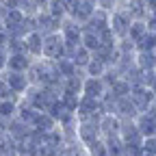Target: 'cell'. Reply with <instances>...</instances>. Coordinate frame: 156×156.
I'll return each mask as SVG.
<instances>
[{
	"instance_id": "836d02e7",
	"label": "cell",
	"mask_w": 156,
	"mask_h": 156,
	"mask_svg": "<svg viewBox=\"0 0 156 156\" xmlns=\"http://www.w3.org/2000/svg\"><path fill=\"white\" fill-rule=\"evenodd\" d=\"M76 156H89V154H87V150H85V147H83V150H80V152H78V154H76Z\"/></svg>"
},
{
	"instance_id": "2e32d148",
	"label": "cell",
	"mask_w": 156,
	"mask_h": 156,
	"mask_svg": "<svg viewBox=\"0 0 156 156\" xmlns=\"http://www.w3.org/2000/svg\"><path fill=\"white\" fill-rule=\"evenodd\" d=\"M132 20H145L147 17V2L145 0H126V2L122 5Z\"/></svg>"
},
{
	"instance_id": "4dcf8cb0",
	"label": "cell",
	"mask_w": 156,
	"mask_h": 156,
	"mask_svg": "<svg viewBox=\"0 0 156 156\" xmlns=\"http://www.w3.org/2000/svg\"><path fill=\"white\" fill-rule=\"evenodd\" d=\"M145 2H147V15L156 13V0H145Z\"/></svg>"
},
{
	"instance_id": "7402d4cb",
	"label": "cell",
	"mask_w": 156,
	"mask_h": 156,
	"mask_svg": "<svg viewBox=\"0 0 156 156\" xmlns=\"http://www.w3.org/2000/svg\"><path fill=\"white\" fill-rule=\"evenodd\" d=\"M80 46L93 54L95 50H100V46H102V44H100V35H95V33H91V30H83V41H80Z\"/></svg>"
},
{
	"instance_id": "603a6c76",
	"label": "cell",
	"mask_w": 156,
	"mask_h": 156,
	"mask_svg": "<svg viewBox=\"0 0 156 156\" xmlns=\"http://www.w3.org/2000/svg\"><path fill=\"white\" fill-rule=\"evenodd\" d=\"M106 65L104 63H100V61H95V58H91L89 61V65L83 69L85 72V78H102L104 74H106Z\"/></svg>"
},
{
	"instance_id": "4316f807",
	"label": "cell",
	"mask_w": 156,
	"mask_h": 156,
	"mask_svg": "<svg viewBox=\"0 0 156 156\" xmlns=\"http://www.w3.org/2000/svg\"><path fill=\"white\" fill-rule=\"evenodd\" d=\"M117 7H119V2H117V0H98V2H95V9L106 11V13H113Z\"/></svg>"
},
{
	"instance_id": "3957f363",
	"label": "cell",
	"mask_w": 156,
	"mask_h": 156,
	"mask_svg": "<svg viewBox=\"0 0 156 156\" xmlns=\"http://www.w3.org/2000/svg\"><path fill=\"white\" fill-rule=\"evenodd\" d=\"M61 37L65 41V48H67V54L72 50H76L83 41V26H78L76 22H72L69 17H65L61 22Z\"/></svg>"
},
{
	"instance_id": "ba28073f",
	"label": "cell",
	"mask_w": 156,
	"mask_h": 156,
	"mask_svg": "<svg viewBox=\"0 0 156 156\" xmlns=\"http://www.w3.org/2000/svg\"><path fill=\"white\" fill-rule=\"evenodd\" d=\"M24 52L37 61V58H44V35L41 33H28L24 37Z\"/></svg>"
},
{
	"instance_id": "cb8c5ba5",
	"label": "cell",
	"mask_w": 156,
	"mask_h": 156,
	"mask_svg": "<svg viewBox=\"0 0 156 156\" xmlns=\"http://www.w3.org/2000/svg\"><path fill=\"white\" fill-rule=\"evenodd\" d=\"M85 150H87V154H89V156H108V150H106L104 139H98V141H93V143L85 145Z\"/></svg>"
},
{
	"instance_id": "6da1fadb",
	"label": "cell",
	"mask_w": 156,
	"mask_h": 156,
	"mask_svg": "<svg viewBox=\"0 0 156 156\" xmlns=\"http://www.w3.org/2000/svg\"><path fill=\"white\" fill-rule=\"evenodd\" d=\"M130 24H132V17H130V13H128L124 7H117V9L111 13L108 28H111V33L117 37V41L128 37V28H130Z\"/></svg>"
},
{
	"instance_id": "5b68a950",
	"label": "cell",
	"mask_w": 156,
	"mask_h": 156,
	"mask_svg": "<svg viewBox=\"0 0 156 156\" xmlns=\"http://www.w3.org/2000/svg\"><path fill=\"white\" fill-rule=\"evenodd\" d=\"M130 100L134 102V106L139 108V113H147V108L152 106V102L156 100V95L152 89L143 87V85H134L130 89Z\"/></svg>"
},
{
	"instance_id": "8992f818",
	"label": "cell",
	"mask_w": 156,
	"mask_h": 156,
	"mask_svg": "<svg viewBox=\"0 0 156 156\" xmlns=\"http://www.w3.org/2000/svg\"><path fill=\"white\" fill-rule=\"evenodd\" d=\"M76 136H78V141L83 145H89V143H93L98 139H102L100 136V122H78Z\"/></svg>"
},
{
	"instance_id": "4fadbf2b",
	"label": "cell",
	"mask_w": 156,
	"mask_h": 156,
	"mask_svg": "<svg viewBox=\"0 0 156 156\" xmlns=\"http://www.w3.org/2000/svg\"><path fill=\"white\" fill-rule=\"evenodd\" d=\"M119 139H122L124 145H143V136H141V132H139L134 122H122Z\"/></svg>"
},
{
	"instance_id": "e575fe53",
	"label": "cell",
	"mask_w": 156,
	"mask_h": 156,
	"mask_svg": "<svg viewBox=\"0 0 156 156\" xmlns=\"http://www.w3.org/2000/svg\"><path fill=\"white\" fill-rule=\"evenodd\" d=\"M83 2H89V5H95V2H98V0H83Z\"/></svg>"
},
{
	"instance_id": "7a4b0ae2",
	"label": "cell",
	"mask_w": 156,
	"mask_h": 156,
	"mask_svg": "<svg viewBox=\"0 0 156 156\" xmlns=\"http://www.w3.org/2000/svg\"><path fill=\"white\" fill-rule=\"evenodd\" d=\"M67 56V48H65V41L61 33H52V35H46L44 37V58L48 61H58V58Z\"/></svg>"
},
{
	"instance_id": "277c9868",
	"label": "cell",
	"mask_w": 156,
	"mask_h": 156,
	"mask_svg": "<svg viewBox=\"0 0 156 156\" xmlns=\"http://www.w3.org/2000/svg\"><path fill=\"white\" fill-rule=\"evenodd\" d=\"M0 78L7 83V87L11 89L13 95L17 98H22L28 89H30V80H28V76L22 74V72H11V69H5L2 74H0Z\"/></svg>"
},
{
	"instance_id": "5bb4252c",
	"label": "cell",
	"mask_w": 156,
	"mask_h": 156,
	"mask_svg": "<svg viewBox=\"0 0 156 156\" xmlns=\"http://www.w3.org/2000/svg\"><path fill=\"white\" fill-rule=\"evenodd\" d=\"M33 65V58L26 54V52H17V54H7V67L5 69H11V72H22L26 74Z\"/></svg>"
},
{
	"instance_id": "f546056e",
	"label": "cell",
	"mask_w": 156,
	"mask_h": 156,
	"mask_svg": "<svg viewBox=\"0 0 156 156\" xmlns=\"http://www.w3.org/2000/svg\"><path fill=\"white\" fill-rule=\"evenodd\" d=\"M145 24H147V33L156 35V13H150V15L145 17Z\"/></svg>"
},
{
	"instance_id": "9c48e42d",
	"label": "cell",
	"mask_w": 156,
	"mask_h": 156,
	"mask_svg": "<svg viewBox=\"0 0 156 156\" xmlns=\"http://www.w3.org/2000/svg\"><path fill=\"white\" fill-rule=\"evenodd\" d=\"M35 22H37V33H41L44 37L46 35H52V33H61V20L52 17L48 11H41L35 15Z\"/></svg>"
},
{
	"instance_id": "ffe728a7",
	"label": "cell",
	"mask_w": 156,
	"mask_h": 156,
	"mask_svg": "<svg viewBox=\"0 0 156 156\" xmlns=\"http://www.w3.org/2000/svg\"><path fill=\"white\" fill-rule=\"evenodd\" d=\"M145 35H147V24H145V20H132V24H130V28H128V39L136 46Z\"/></svg>"
},
{
	"instance_id": "8fae6325",
	"label": "cell",
	"mask_w": 156,
	"mask_h": 156,
	"mask_svg": "<svg viewBox=\"0 0 156 156\" xmlns=\"http://www.w3.org/2000/svg\"><path fill=\"white\" fill-rule=\"evenodd\" d=\"M106 93V85L102 78H85L83 83V98L89 100H102V95Z\"/></svg>"
},
{
	"instance_id": "30bf717a",
	"label": "cell",
	"mask_w": 156,
	"mask_h": 156,
	"mask_svg": "<svg viewBox=\"0 0 156 156\" xmlns=\"http://www.w3.org/2000/svg\"><path fill=\"white\" fill-rule=\"evenodd\" d=\"M119 132H122V122L117 119L113 113L102 115V119H100V136H102V139H113V136H119Z\"/></svg>"
},
{
	"instance_id": "7c38bea8",
	"label": "cell",
	"mask_w": 156,
	"mask_h": 156,
	"mask_svg": "<svg viewBox=\"0 0 156 156\" xmlns=\"http://www.w3.org/2000/svg\"><path fill=\"white\" fill-rule=\"evenodd\" d=\"M108 20H111V13L95 9L93 15L89 17V22L83 26V30H91V33H95V35H100V33H104V30L108 28Z\"/></svg>"
},
{
	"instance_id": "1f68e13d",
	"label": "cell",
	"mask_w": 156,
	"mask_h": 156,
	"mask_svg": "<svg viewBox=\"0 0 156 156\" xmlns=\"http://www.w3.org/2000/svg\"><path fill=\"white\" fill-rule=\"evenodd\" d=\"M147 113H150V115H154V117H156V100H154V102H152V106H150V108H147Z\"/></svg>"
},
{
	"instance_id": "8d00e7d4",
	"label": "cell",
	"mask_w": 156,
	"mask_h": 156,
	"mask_svg": "<svg viewBox=\"0 0 156 156\" xmlns=\"http://www.w3.org/2000/svg\"><path fill=\"white\" fill-rule=\"evenodd\" d=\"M154 74H156V69H154Z\"/></svg>"
},
{
	"instance_id": "d6a6232c",
	"label": "cell",
	"mask_w": 156,
	"mask_h": 156,
	"mask_svg": "<svg viewBox=\"0 0 156 156\" xmlns=\"http://www.w3.org/2000/svg\"><path fill=\"white\" fill-rule=\"evenodd\" d=\"M0 156H20L17 150H11V152H5V154H0Z\"/></svg>"
},
{
	"instance_id": "f1b7e54d",
	"label": "cell",
	"mask_w": 156,
	"mask_h": 156,
	"mask_svg": "<svg viewBox=\"0 0 156 156\" xmlns=\"http://www.w3.org/2000/svg\"><path fill=\"white\" fill-rule=\"evenodd\" d=\"M11 98H17V95H13L11 89L7 87V83L0 78V100H11Z\"/></svg>"
},
{
	"instance_id": "d4e9b609",
	"label": "cell",
	"mask_w": 156,
	"mask_h": 156,
	"mask_svg": "<svg viewBox=\"0 0 156 156\" xmlns=\"http://www.w3.org/2000/svg\"><path fill=\"white\" fill-rule=\"evenodd\" d=\"M136 52H156V35L147 33L139 44H136Z\"/></svg>"
},
{
	"instance_id": "e0dca14e",
	"label": "cell",
	"mask_w": 156,
	"mask_h": 156,
	"mask_svg": "<svg viewBox=\"0 0 156 156\" xmlns=\"http://www.w3.org/2000/svg\"><path fill=\"white\" fill-rule=\"evenodd\" d=\"M134 65L141 72H154L156 69V52H136Z\"/></svg>"
},
{
	"instance_id": "ac0fdd59",
	"label": "cell",
	"mask_w": 156,
	"mask_h": 156,
	"mask_svg": "<svg viewBox=\"0 0 156 156\" xmlns=\"http://www.w3.org/2000/svg\"><path fill=\"white\" fill-rule=\"evenodd\" d=\"M67 58H72V63H74L78 69L83 72V69L89 65V61H91L93 56H91V52H89V50H85L83 46H78L76 50H72V52L67 54Z\"/></svg>"
},
{
	"instance_id": "9a60e30c",
	"label": "cell",
	"mask_w": 156,
	"mask_h": 156,
	"mask_svg": "<svg viewBox=\"0 0 156 156\" xmlns=\"http://www.w3.org/2000/svg\"><path fill=\"white\" fill-rule=\"evenodd\" d=\"M136 128H139L143 139H150V136H156V117L150 113H139V117L134 119Z\"/></svg>"
},
{
	"instance_id": "44dd1931",
	"label": "cell",
	"mask_w": 156,
	"mask_h": 156,
	"mask_svg": "<svg viewBox=\"0 0 156 156\" xmlns=\"http://www.w3.org/2000/svg\"><path fill=\"white\" fill-rule=\"evenodd\" d=\"M48 13L56 20H63L67 17V0H50V5H48Z\"/></svg>"
},
{
	"instance_id": "52a82bcc",
	"label": "cell",
	"mask_w": 156,
	"mask_h": 156,
	"mask_svg": "<svg viewBox=\"0 0 156 156\" xmlns=\"http://www.w3.org/2000/svg\"><path fill=\"white\" fill-rule=\"evenodd\" d=\"M113 115L117 117L119 122H134L136 117H139V108L134 106V102L130 100V95L128 98H119L113 108Z\"/></svg>"
},
{
	"instance_id": "d6986e66",
	"label": "cell",
	"mask_w": 156,
	"mask_h": 156,
	"mask_svg": "<svg viewBox=\"0 0 156 156\" xmlns=\"http://www.w3.org/2000/svg\"><path fill=\"white\" fill-rule=\"evenodd\" d=\"M54 65H56V72H58V76H61L63 80H65V78H72V76H78V74H80V69H78V67L72 63V58H67V56L54 61Z\"/></svg>"
},
{
	"instance_id": "83f0119b",
	"label": "cell",
	"mask_w": 156,
	"mask_h": 156,
	"mask_svg": "<svg viewBox=\"0 0 156 156\" xmlns=\"http://www.w3.org/2000/svg\"><path fill=\"white\" fill-rule=\"evenodd\" d=\"M143 156H156V136H150V139H143Z\"/></svg>"
},
{
	"instance_id": "484cf974",
	"label": "cell",
	"mask_w": 156,
	"mask_h": 156,
	"mask_svg": "<svg viewBox=\"0 0 156 156\" xmlns=\"http://www.w3.org/2000/svg\"><path fill=\"white\" fill-rule=\"evenodd\" d=\"M130 89H132L130 83H126L124 78H119V80H117V83L111 87V91H113L117 98H128V95H130Z\"/></svg>"
},
{
	"instance_id": "d590c367",
	"label": "cell",
	"mask_w": 156,
	"mask_h": 156,
	"mask_svg": "<svg viewBox=\"0 0 156 156\" xmlns=\"http://www.w3.org/2000/svg\"><path fill=\"white\" fill-rule=\"evenodd\" d=\"M0 132H5V130H2V128H0Z\"/></svg>"
}]
</instances>
